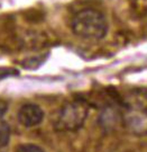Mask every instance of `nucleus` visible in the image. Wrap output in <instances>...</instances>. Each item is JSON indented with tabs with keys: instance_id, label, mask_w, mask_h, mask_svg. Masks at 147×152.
<instances>
[{
	"instance_id": "nucleus-1",
	"label": "nucleus",
	"mask_w": 147,
	"mask_h": 152,
	"mask_svg": "<svg viewBox=\"0 0 147 152\" xmlns=\"http://www.w3.org/2000/svg\"><path fill=\"white\" fill-rule=\"evenodd\" d=\"M71 29L77 37L98 41L108 33V22L101 11L94 8H84L73 16Z\"/></svg>"
},
{
	"instance_id": "nucleus-2",
	"label": "nucleus",
	"mask_w": 147,
	"mask_h": 152,
	"mask_svg": "<svg viewBox=\"0 0 147 152\" xmlns=\"http://www.w3.org/2000/svg\"><path fill=\"white\" fill-rule=\"evenodd\" d=\"M89 115V106L82 100H73L64 104L53 121L56 131L74 132L81 129Z\"/></svg>"
},
{
	"instance_id": "nucleus-3",
	"label": "nucleus",
	"mask_w": 147,
	"mask_h": 152,
	"mask_svg": "<svg viewBox=\"0 0 147 152\" xmlns=\"http://www.w3.org/2000/svg\"><path fill=\"white\" fill-rule=\"evenodd\" d=\"M126 129L135 135L147 134V109L142 106H130L122 116Z\"/></svg>"
},
{
	"instance_id": "nucleus-4",
	"label": "nucleus",
	"mask_w": 147,
	"mask_h": 152,
	"mask_svg": "<svg viewBox=\"0 0 147 152\" xmlns=\"http://www.w3.org/2000/svg\"><path fill=\"white\" fill-rule=\"evenodd\" d=\"M17 118L25 127H34L41 124L44 120V110L36 104H25L18 110Z\"/></svg>"
},
{
	"instance_id": "nucleus-5",
	"label": "nucleus",
	"mask_w": 147,
	"mask_h": 152,
	"mask_svg": "<svg viewBox=\"0 0 147 152\" xmlns=\"http://www.w3.org/2000/svg\"><path fill=\"white\" fill-rule=\"evenodd\" d=\"M120 120V115L111 107H108L104 110L100 116V123L106 129H111L118 121Z\"/></svg>"
},
{
	"instance_id": "nucleus-6",
	"label": "nucleus",
	"mask_w": 147,
	"mask_h": 152,
	"mask_svg": "<svg viewBox=\"0 0 147 152\" xmlns=\"http://www.w3.org/2000/svg\"><path fill=\"white\" fill-rule=\"evenodd\" d=\"M10 126L4 120H0V149L6 148L10 141Z\"/></svg>"
},
{
	"instance_id": "nucleus-7",
	"label": "nucleus",
	"mask_w": 147,
	"mask_h": 152,
	"mask_svg": "<svg viewBox=\"0 0 147 152\" xmlns=\"http://www.w3.org/2000/svg\"><path fill=\"white\" fill-rule=\"evenodd\" d=\"M15 152H45L41 147H38L33 143H25L20 144L16 148Z\"/></svg>"
},
{
	"instance_id": "nucleus-8",
	"label": "nucleus",
	"mask_w": 147,
	"mask_h": 152,
	"mask_svg": "<svg viewBox=\"0 0 147 152\" xmlns=\"http://www.w3.org/2000/svg\"><path fill=\"white\" fill-rule=\"evenodd\" d=\"M7 110H8V104L6 100L0 98V120H2L4 115L7 113Z\"/></svg>"
}]
</instances>
